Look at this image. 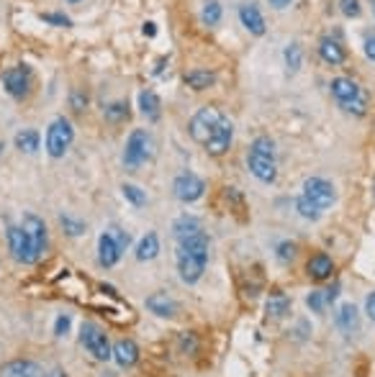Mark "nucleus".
<instances>
[{"instance_id": "nucleus-1", "label": "nucleus", "mask_w": 375, "mask_h": 377, "mask_svg": "<svg viewBox=\"0 0 375 377\" xmlns=\"http://www.w3.org/2000/svg\"><path fill=\"white\" fill-rule=\"evenodd\" d=\"M175 265H178V274L185 285H195L201 280L203 272H206V265H209V239H206V233L180 241L178 252H175Z\"/></svg>"}, {"instance_id": "nucleus-2", "label": "nucleus", "mask_w": 375, "mask_h": 377, "mask_svg": "<svg viewBox=\"0 0 375 377\" xmlns=\"http://www.w3.org/2000/svg\"><path fill=\"white\" fill-rule=\"evenodd\" d=\"M334 200H337V190H334L329 180L308 178L304 182V192L296 200V211L306 221H319L324 216V211H329L334 206Z\"/></svg>"}, {"instance_id": "nucleus-3", "label": "nucleus", "mask_w": 375, "mask_h": 377, "mask_svg": "<svg viewBox=\"0 0 375 377\" xmlns=\"http://www.w3.org/2000/svg\"><path fill=\"white\" fill-rule=\"evenodd\" d=\"M247 167L260 182L270 185L278 178V162H275V141L270 137H258L247 151Z\"/></svg>"}, {"instance_id": "nucleus-4", "label": "nucleus", "mask_w": 375, "mask_h": 377, "mask_svg": "<svg viewBox=\"0 0 375 377\" xmlns=\"http://www.w3.org/2000/svg\"><path fill=\"white\" fill-rule=\"evenodd\" d=\"M329 88H332L334 100L340 103L342 110H347L352 116H365L368 113V98H365V93H362V88L357 83H352L347 77H334Z\"/></svg>"}, {"instance_id": "nucleus-5", "label": "nucleus", "mask_w": 375, "mask_h": 377, "mask_svg": "<svg viewBox=\"0 0 375 377\" xmlns=\"http://www.w3.org/2000/svg\"><path fill=\"white\" fill-rule=\"evenodd\" d=\"M154 141L149 137V131L146 129H134L126 139V146H124V167L126 170H139L144 165L146 159H152L154 154Z\"/></svg>"}, {"instance_id": "nucleus-6", "label": "nucleus", "mask_w": 375, "mask_h": 377, "mask_svg": "<svg viewBox=\"0 0 375 377\" xmlns=\"http://www.w3.org/2000/svg\"><path fill=\"white\" fill-rule=\"evenodd\" d=\"M75 141V129L64 116L54 118L47 129V139H44V146H47V154L52 159H62L67 154V149Z\"/></svg>"}, {"instance_id": "nucleus-7", "label": "nucleus", "mask_w": 375, "mask_h": 377, "mask_svg": "<svg viewBox=\"0 0 375 377\" xmlns=\"http://www.w3.org/2000/svg\"><path fill=\"white\" fill-rule=\"evenodd\" d=\"M80 344H83L85 349H88V354L96 356L98 362H108V359H113L111 342H108L105 331L100 329L98 323L85 321L83 326H80Z\"/></svg>"}, {"instance_id": "nucleus-8", "label": "nucleus", "mask_w": 375, "mask_h": 377, "mask_svg": "<svg viewBox=\"0 0 375 377\" xmlns=\"http://www.w3.org/2000/svg\"><path fill=\"white\" fill-rule=\"evenodd\" d=\"M219 121H221L219 108H214V105H203V108H198L193 113V118H190V124H188L190 139L206 146V141L211 139V134H214V129H216Z\"/></svg>"}, {"instance_id": "nucleus-9", "label": "nucleus", "mask_w": 375, "mask_h": 377, "mask_svg": "<svg viewBox=\"0 0 375 377\" xmlns=\"http://www.w3.org/2000/svg\"><path fill=\"white\" fill-rule=\"evenodd\" d=\"M6 239H8V249H11L16 262H21V265H36L39 262V254H36L28 233L21 226H8Z\"/></svg>"}, {"instance_id": "nucleus-10", "label": "nucleus", "mask_w": 375, "mask_h": 377, "mask_svg": "<svg viewBox=\"0 0 375 377\" xmlns=\"http://www.w3.org/2000/svg\"><path fill=\"white\" fill-rule=\"evenodd\" d=\"M173 192L180 203H195V200L203 198V192H206V182H203L198 175H193V172H183V175L175 178Z\"/></svg>"}, {"instance_id": "nucleus-11", "label": "nucleus", "mask_w": 375, "mask_h": 377, "mask_svg": "<svg viewBox=\"0 0 375 377\" xmlns=\"http://www.w3.org/2000/svg\"><path fill=\"white\" fill-rule=\"evenodd\" d=\"M0 80H3V88H6L8 95L21 100V98H26L28 88H31V69L26 64H18V67L6 69Z\"/></svg>"}, {"instance_id": "nucleus-12", "label": "nucleus", "mask_w": 375, "mask_h": 377, "mask_svg": "<svg viewBox=\"0 0 375 377\" xmlns=\"http://www.w3.org/2000/svg\"><path fill=\"white\" fill-rule=\"evenodd\" d=\"M231 141H234V124H231L229 118L221 116V121L216 124L211 139L206 141V151H209V154H214V157H221V154H226V151H229Z\"/></svg>"}, {"instance_id": "nucleus-13", "label": "nucleus", "mask_w": 375, "mask_h": 377, "mask_svg": "<svg viewBox=\"0 0 375 377\" xmlns=\"http://www.w3.org/2000/svg\"><path fill=\"white\" fill-rule=\"evenodd\" d=\"M21 228L28 233V239H31V244H34L36 254L42 257L44 252H47L49 247V233H47V224H44L39 216H34V213H23L21 219Z\"/></svg>"}, {"instance_id": "nucleus-14", "label": "nucleus", "mask_w": 375, "mask_h": 377, "mask_svg": "<svg viewBox=\"0 0 375 377\" xmlns=\"http://www.w3.org/2000/svg\"><path fill=\"white\" fill-rule=\"evenodd\" d=\"M121 249H118L116 239H113L111 231H103L98 236V262H100V267H113L118 260H121Z\"/></svg>"}, {"instance_id": "nucleus-15", "label": "nucleus", "mask_w": 375, "mask_h": 377, "mask_svg": "<svg viewBox=\"0 0 375 377\" xmlns=\"http://www.w3.org/2000/svg\"><path fill=\"white\" fill-rule=\"evenodd\" d=\"M334 323H337V329H340L345 336L357 334V331H360V311L354 308L352 303H345V306H340V308H337Z\"/></svg>"}, {"instance_id": "nucleus-16", "label": "nucleus", "mask_w": 375, "mask_h": 377, "mask_svg": "<svg viewBox=\"0 0 375 377\" xmlns=\"http://www.w3.org/2000/svg\"><path fill=\"white\" fill-rule=\"evenodd\" d=\"M239 21H242V26L247 28L250 34H255V36L265 34V18L255 3H244V6H239Z\"/></svg>"}, {"instance_id": "nucleus-17", "label": "nucleus", "mask_w": 375, "mask_h": 377, "mask_svg": "<svg viewBox=\"0 0 375 377\" xmlns=\"http://www.w3.org/2000/svg\"><path fill=\"white\" fill-rule=\"evenodd\" d=\"M0 377H47L42 364L31 362V359H16V362L6 364Z\"/></svg>"}, {"instance_id": "nucleus-18", "label": "nucleus", "mask_w": 375, "mask_h": 377, "mask_svg": "<svg viewBox=\"0 0 375 377\" xmlns=\"http://www.w3.org/2000/svg\"><path fill=\"white\" fill-rule=\"evenodd\" d=\"M113 359H116L118 367H134L139 362V347L132 342V339H121V342L113 344Z\"/></svg>"}, {"instance_id": "nucleus-19", "label": "nucleus", "mask_w": 375, "mask_h": 377, "mask_svg": "<svg viewBox=\"0 0 375 377\" xmlns=\"http://www.w3.org/2000/svg\"><path fill=\"white\" fill-rule=\"evenodd\" d=\"M146 308H149V313L160 315V318H173L178 313V303L167 293H152L146 298Z\"/></svg>"}, {"instance_id": "nucleus-20", "label": "nucleus", "mask_w": 375, "mask_h": 377, "mask_svg": "<svg viewBox=\"0 0 375 377\" xmlns=\"http://www.w3.org/2000/svg\"><path fill=\"white\" fill-rule=\"evenodd\" d=\"M198 233H203V226H201V221L193 219V216H180V219L173 224V236L178 244L185 239H193Z\"/></svg>"}, {"instance_id": "nucleus-21", "label": "nucleus", "mask_w": 375, "mask_h": 377, "mask_svg": "<svg viewBox=\"0 0 375 377\" xmlns=\"http://www.w3.org/2000/svg\"><path fill=\"white\" fill-rule=\"evenodd\" d=\"M306 269H308V274H311L313 280H329L334 274V262L329 254L319 252L313 254L311 260H308V265H306Z\"/></svg>"}, {"instance_id": "nucleus-22", "label": "nucleus", "mask_w": 375, "mask_h": 377, "mask_svg": "<svg viewBox=\"0 0 375 377\" xmlns=\"http://www.w3.org/2000/svg\"><path fill=\"white\" fill-rule=\"evenodd\" d=\"M319 54L327 64H342L345 62V57H347V52H345V47H342L337 39L324 36V39L319 42Z\"/></svg>"}, {"instance_id": "nucleus-23", "label": "nucleus", "mask_w": 375, "mask_h": 377, "mask_svg": "<svg viewBox=\"0 0 375 377\" xmlns=\"http://www.w3.org/2000/svg\"><path fill=\"white\" fill-rule=\"evenodd\" d=\"M157 254H160V236H157L154 231L144 233V236L139 239V244H137V260L152 262Z\"/></svg>"}, {"instance_id": "nucleus-24", "label": "nucleus", "mask_w": 375, "mask_h": 377, "mask_svg": "<svg viewBox=\"0 0 375 377\" xmlns=\"http://www.w3.org/2000/svg\"><path fill=\"white\" fill-rule=\"evenodd\" d=\"M185 85L193 90H209L216 85V75L214 72H209V69H190V72H185Z\"/></svg>"}, {"instance_id": "nucleus-25", "label": "nucleus", "mask_w": 375, "mask_h": 377, "mask_svg": "<svg viewBox=\"0 0 375 377\" xmlns=\"http://www.w3.org/2000/svg\"><path fill=\"white\" fill-rule=\"evenodd\" d=\"M160 98H157V93H152V90H142L139 93V110L142 116H146L149 121H157L160 118Z\"/></svg>"}, {"instance_id": "nucleus-26", "label": "nucleus", "mask_w": 375, "mask_h": 377, "mask_svg": "<svg viewBox=\"0 0 375 377\" xmlns=\"http://www.w3.org/2000/svg\"><path fill=\"white\" fill-rule=\"evenodd\" d=\"M16 149L26 151V154H36L39 151V144H42V137H39V131L34 129H23L16 134Z\"/></svg>"}, {"instance_id": "nucleus-27", "label": "nucleus", "mask_w": 375, "mask_h": 377, "mask_svg": "<svg viewBox=\"0 0 375 377\" xmlns=\"http://www.w3.org/2000/svg\"><path fill=\"white\" fill-rule=\"evenodd\" d=\"M265 308H267V315H270V318H283V315L291 311V301H288L283 293L275 290V293L267 298V306H265Z\"/></svg>"}, {"instance_id": "nucleus-28", "label": "nucleus", "mask_w": 375, "mask_h": 377, "mask_svg": "<svg viewBox=\"0 0 375 377\" xmlns=\"http://www.w3.org/2000/svg\"><path fill=\"white\" fill-rule=\"evenodd\" d=\"M201 21L206 23V26H216V23L221 21V3H219V0H203Z\"/></svg>"}, {"instance_id": "nucleus-29", "label": "nucleus", "mask_w": 375, "mask_h": 377, "mask_svg": "<svg viewBox=\"0 0 375 377\" xmlns=\"http://www.w3.org/2000/svg\"><path fill=\"white\" fill-rule=\"evenodd\" d=\"M306 306L311 308V313H324L329 306L327 290H311V293L306 295Z\"/></svg>"}, {"instance_id": "nucleus-30", "label": "nucleus", "mask_w": 375, "mask_h": 377, "mask_svg": "<svg viewBox=\"0 0 375 377\" xmlns=\"http://www.w3.org/2000/svg\"><path fill=\"white\" fill-rule=\"evenodd\" d=\"M301 59H304V52H301L299 44H288V47H285V64H288L291 72H299Z\"/></svg>"}, {"instance_id": "nucleus-31", "label": "nucleus", "mask_w": 375, "mask_h": 377, "mask_svg": "<svg viewBox=\"0 0 375 377\" xmlns=\"http://www.w3.org/2000/svg\"><path fill=\"white\" fill-rule=\"evenodd\" d=\"M59 224H62V228L70 233V236H80V233H85V228H88L83 221L72 219L70 213H62V216H59Z\"/></svg>"}, {"instance_id": "nucleus-32", "label": "nucleus", "mask_w": 375, "mask_h": 377, "mask_svg": "<svg viewBox=\"0 0 375 377\" xmlns=\"http://www.w3.org/2000/svg\"><path fill=\"white\" fill-rule=\"evenodd\" d=\"M121 192H124V198L129 200L132 206H144L146 203V192L137 185H129V182H126V185L121 187Z\"/></svg>"}, {"instance_id": "nucleus-33", "label": "nucleus", "mask_w": 375, "mask_h": 377, "mask_svg": "<svg viewBox=\"0 0 375 377\" xmlns=\"http://www.w3.org/2000/svg\"><path fill=\"white\" fill-rule=\"evenodd\" d=\"M103 113H105V118H108V121H113V124H116V121H124V118H129V105L118 100V103L105 105Z\"/></svg>"}, {"instance_id": "nucleus-34", "label": "nucleus", "mask_w": 375, "mask_h": 377, "mask_svg": "<svg viewBox=\"0 0 375 377\" xmlns=\"http://www.w3.org/2000/svg\"><path fill=\"white\" fill-rule=\"evenodd\" d=\"M275 257H278L283 265L293 262V260H296V244H293V241H280L278 249H275Z\"/></svg>"}, {"instance_id": "nucleus-35", "label": "nucleus", "mask_w": 375, "mask_h": 377, "mask_svg": "<svg viewBox=\"0 0 375 377\" xmlns=\"http://www.w3.org/2000/svg\"><path fill=\"white\" fill-rule=\"evenodd\" d=\"M42 21L44 23H52V26H59V28L72 26V21L64 13H42Z\"/></svg>"}, {"instance_id": "nucleus-36", "label": "nucleus", "mask_w": 375, "mask_h": 377, "mask_svg": "<svg viewBox=\"0 0 375 377\" xmlns=\"http://www.w3.org/2000/svg\"><path fill=\"white\" fill-rule=\"evenodd\" d=\"M340 11L347 18H357L360 16V0H340Z\"/></svg>"}, {"instance_id": "nucleus-37", "label": "nucleus", "mask_w": 375, "mask_h": 377, "mask_svg": "<svg viewBox=\"0 0 375 377\" xmlns=\"http://www.w3.org/2000/svg\"><path fill=\"white\" fill-rule=\"evenodd\" d=\"M180 349L188 352V354H193V352L198 349V339H195V334H190V331L180 334Z\"/></svg>"}, {"instance_id": "nucleus-38", "label": "nucleus", "mask_w": 375, "mask_h": 377, "mask_svg": "<svg viewBox=\"0 0 375 377\" xmlns=\"http://www.w3.org/2000/svg\"><path fill=\"white\" fill-rule=\"evenodd\" d=\"M70 326H72V318L67 313H62V315H57V321H54V336H64L67 331H70Z\"/></svg>"}, {"instance_id": "nucleus-39", "label": "nucleus", "mask_w": 375, "mask_h": 377, "mask_svg": "<svg viewBox=\"0 0 375 377\" xmlns=\"http://www.w3.org/2000/svg\"><path fill=\"white\" fill-rule=\"evenodd\" d=\"M108 231L113 233V239H116V244H118V249H121V252H124V249L132 244V236H129L126 231H121V228H108Z\"/></svg>"}, {"instance_id": "nucleus-40", "label": "nucleus", "mask_w": 375, "mask_h": 377, "mask_svg": "<svg viewBox=\"0 0 375 377\" xmlns=\"http://www.w3.org/2000/svg\"><path fill=\"white\" fill-rule=\"evenodd\" d=\"M70 103H72V108H75V110H83L85 105H88V95H85L83 90H72Z\"/></svg>"}, {"instance_id": "nucleus-41", "label": "nucleus", "mask_w": 375, "mask_h": 377, "mask_svg": "<svg viewBox=\"0 0 375 377\" xmlns=\"http://www.w3.org/2000/svg\"><path fill=\"white\" fill-rule=\"evenodd\" d=\"M365 313H368L370 321H375V290L368 293V298H365Z\"/></svg>"}, {"instance_id": "nucleus-42", "label": "nucleus", "mask_w": 375, "mask_h": 377, "mask_svg": "<svg viewBox=\"0 0 375 377\" xmlns=\"http://www.w3.org/2000/svg\"><path fill=\"white\" fill-rule=\"evenodd\" d=\"M365 57H368L370 62H375V36L365 39Z\"/></svg>"}, {"instance_id": "nucleus-43", "label": "nucleus", "mask_w": 375, "mask_h": 377, "mask_svg": "<svg viewBox=\"0 0 375 377\" xmlns=\"http://www.w3.org/2000/svg\"><path fill=\"white\" fill-rule=\"evenodd\" d=\"M272 8H278V11H283V8H288L293 3V0H267Z\"/></svg>"}, {"instance_id": "nucleus-44", "label": "nucleus", "mask_w": 375, "mask_h": 377, "mask_svg": "<svg viewBox=\"0 0 375 377\" xmlns=\"http://www.w3.org/2000/svg\"><path fill=\"white\" fill-rule=\"evenodd\" d=\"M157 34V28H154V23L149 21V23H144V36H154Z\"/></svg>"}, {"instance_id": "nucleus-45", "label": "nucleus", "mask_w": 375, "mask_h": 377, "mask_svg": "<svg viewBox=\"0 0 375 377\" xmlns=\"http://www.w3.org/2000/svg\"><path fill=\"white\" fill-rule=\"evenodd\" d=\"M47 377H67V375H64V372H62V370H59V367H54V370L49 372V375H47Z\"/></svg>"}, {"instance_id": "nucleus-46", "label": "nucleus", "mask_w": 375, "mask_h": 377, "mask_svg": "<svg viewBox=\"0 0 375 377\" xmlns=\"http://www.w3.org/2000/svg\"><path fill=\"white\" fill-rule=\"evenodd\" d=\"M67 3H80V0H67Z\"/></svg>"}]
</instances>
